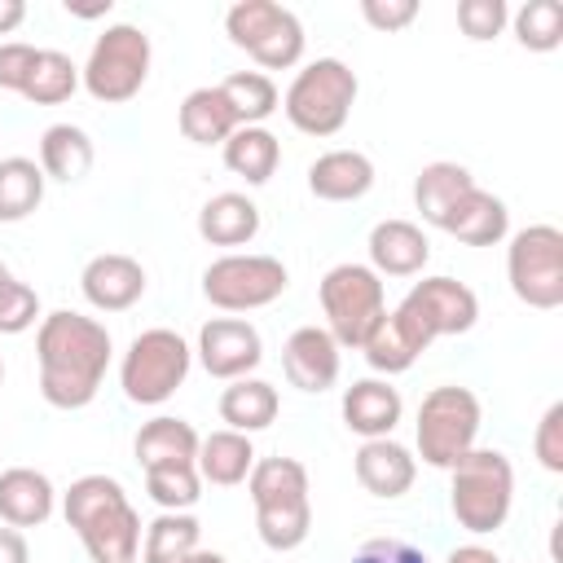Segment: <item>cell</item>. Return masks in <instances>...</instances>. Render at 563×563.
Here are the masks:
<instances>
[{
    "instance_id": "6da1fadb",
    "label": "cell",
    "mask_w": 563,
    "mask_h": 563,
    "mask_svg": "<svg viewBox=\"0 0 563 563\" xmlns=\"http://www.w3.org/2000/svg\"><path fill=\"white\" fill-rule=\"evenodd\" d=\"M110 330L97 317L57 308L40 317L35 361H40V396L53 409H84L97 400L110 369Z\"/></svg>"
},
{
    "instance_id": "7a4b0ae2",
    "label": "cell",
    "mask_w": 563,
    "mask_h": 563,
    "mask_svg": "<svg viewBox=\"0 0 563 563\" xmlns=\"http://www.w3.org/2000/svg\"><path fill=\"white\" fill-rule=\"evenodd\" d=\"M62 515L92 563H132L141 554V515L114 475H79L62 493Z\"/></svg>"
},
{
    "instance_id": "3957f363",
    "label": "cell",
    "mask_w": 563,
    "mask_h": 563,
    "mask_svg": "<svg viewBox=\"0 0 563 563\" xmlns=\"http://www.w3.org/2000/svg\"><path fill=\"white\" fill-rule=\"evenodd\" d=\"M246 493L255 506V528L260 541L277 554L299 550L312 532V488H308V466L299 457H255L246 475Z\"/></svg>"
},
{
    "instance_id": "277c9868",
    "label": "cell",
    "mask_w": 563,
    "mask_h": 563,
    "mask_svg": "<svg viewBox=\"0 0 563 563\" xmlns=\"http://www.w3.org/2000/svg\"><path fill=\"white\" fill-rule=\"evenodd\" d=\"M515 506V466L501 449H471L449 466V510L471 537L506 528Z\"/></svg>"
},
{
    "instance_id": "5b68a950",
    "label": "cell",
    "mask_w": 563,
    "mask_h": 563,
    "mask_svg": "<svg viewBox=\"0 0 563 563\" xmlns=\"http://www.w3.org/2000/svg\"><path fill=\"white\" fill-rule=\"evenodd\" d=\"M356 70L339 57H317L308 62L303 70H295L286 97H282V110L290 119L295 132L303 136H334L352 106H356Z\"/></svg>"
},
{
    "instance_id": "8992f818",
    "label": "cell",
    "mask_w": 563,
    "mask_h": 563,
    "mask_svg": "<svg viewBox=\"0 0 563 563\" xmlns=\"http://www.w3.org/2000/svg\"><path fill=\"white\" fill-rule=\"evenodd\" d=\"M150 35L136 26V22H110L92 48H88V62L79 66V84L92 101L101 106H123L132 101L145 79H150Z\"/></svg>"
},
{
    "instance_id": "52a82bcc",
    "label": "cell",
    "mask_w": 563,
    "mask_h": 563,
    "mask_svg": "<svg viewBox=\"0 0 563 563\" xmlns=\"http://www.w3.org/2000/svg\"><path fill=\"white\" fill-rule=\"evenodd\" d=\"M479 422H484V409H479V396L471 387H457V383L431 387L422 396L418 422H413L418 457L435 471H449L457 457H466L475 449Z\"/></svg>"
},
{
    "instance_id": "ba28073f",
    "label": "cell",
    "mask_w": 563,
    "mask_h": 563,
    "mask_svg": "<svg viewBox=\"0 0 563 563\" xmlns=\"http://www.w3.org/2000/svg\"><path fill=\"white\" fill-rule=\"evenodd\" d=\"M391 321L405 330V339L427 352L444 334H466L479 321V299L457 277H422L409 286V295L391 308Z\"/></svg>"
},
{
    "instance_id": "9c48e42d",
    "label": "cell",
    "mask_w": 563,
    "mask_h": 563,
    "mask_svg": "<svg viewBox=\"0 0 563 563\" xmlns=\"http://www.w3.org/2000/svg\"><path fill=\"white\" fill-rule=\"evenodd\" d=\"M189 365H194V347L176 330L154 325V330H141L128 343V352L119 361V387H123V396L132 405H150L154 409V405L172 400L185 387Z\"/></svg>"
},
{
    "instance_id": "30bf717a",
    "label": "cell",
    "mask_w": 563,
    "mask_h": 563,
    "mask_svg": "<svg viewBox=\"0 0 563 563\" xmlns=\"http://www.w3.org/2000/svg\"><path fill=\"white\" fill-rule=\"evenodd\" d=\"M321 312H325V330L339 347H361L369 339V330L383 321L387 312V290L383 277L369 264H334L321 286H317Z\"/></svg>"
},
{
    "instance_id": "8fae6325",
    "label": "cell",
    "mask_w": 563,
    "mask_h": 563,
    "mask_svg": "<svg viewBox=\"0 0 563 563\" xmlns=\"http://www.w3.org/2000/svg\"><path fill=\"white\" fill-rule=\"evenodd\" d=\"M224 35L233 48L255 57L264 70H290L303 57V22L277 0H238L224 13Z\"/></svg>"
},
{
    "instance_id": "7c38bea8",
    "label": "cell",
    "mask_w": 563,
    "mask_h": 563,
    "mask_svg": "<svg viewBox=\"0 0 563 563\" xmlns=\"http://www.w3.org/2000/svg\"><path fill=\"white\" fill-rule=\"evenodd\" d=\"M506 282L519 303L537 312H554L563 303V233L554 224H528L510 233Z\"/></svg>"
},
{
    "instance_id": "4fadbf2b",
    "label": "cell",
    "mask_w": 563,
    "mask_h": 563,
    "mask_svg": "<svg viewBox=\"0 0 563 563\" xmlns=\"http://www.w3.org/2000/svg\"><path fill=\"white\" fill-rule=\"evenodd\" d=\"M290 286V273L277 255H242V251H229L220 260H211L202 268V295L211 308L220 312H255V308H268L286 295Z\"/></svg>"
},
{
    "instance_id": "5bb4252c",
    "label": "cell",
    "mask_w": 563,
    "mask_h": 563,
    "mask_svg": "<svg viewBox=\"0 0 563 563\" xmlns=\"http://www.w3.org/2000/svg\"><path fill=\"white\" fill-rule=\"evenodd\" d=\"M198 361L211 378H246L260 361H264V339L246 317H211L198 330Z\"/></svg>"
},
{
    "instance_id": "9a60e30c",
    "label": "cell",
    "mask_w": 563,
    "mask_h": 563,
    "mask_svg": "<svg viewBox=\"0 0 563 563\" xmlns=\"http://www.w3.org/2000/svg\"><path fill=\"white\" fill-rule=\"evenodd\" d=\"M339 352L343 347L330 339L325 325H299L282 343V369H286L290 387H299L308 396H321L339 383V361H343Z\"/></svg>"
},
{
    "instance_id": "2e32d148",
    "label": "cell",
    "mask_w": 563,
    "mask_h": 563,
    "mask_svg": "<svg viewBox=\"0 0 563 563\" xmlns=\"http://www.w3.org/2000/svg\"><path fill=\"white\" fill-rule=\"evenodd\" d=\"M79 290L97 312H128L141 295H145V268L132 255L119 251H101L84 264L79 273Z\"/></svg>"
},
{
    "instance_id": "e0dca14e",
    "label": "cell",
    "mask_w": 563,
    "mask_h": 563,
    "mask_svg": "<svg viewBox=\"0 0 563 563\" xmlns=\"http://www.w3.org/2000/svg\"><path fill=\"white\" fill-rule=\"evenodd\" d=\"M352 471H356V479H361V488H365L369 497L396 501V497H405V493L413 488V479H418V457H413L400 440L383 435V440H361V449H356V457H352Z\"/></svg>"
},
{
    "instance_id": "ac0fdd59",
    "label": "cell",
    "mask_w": 563,
    "mask_h": 563,
    "mask_svg": "<svg viewBox=\"0 0 563 563\" xmlns=\"http://www.w3.org/2000/svg\"><path fill=\"white\" fill-rule=\"evenodd\" d=\"M339 413H343V427L361 440H383L396 431L400 413H405V400L400 391L387 383V378H356L343 400H339Z\"/></svg>"
},
{
    "instance_id": "d6986e66",
    "label": "cell",
    "mask_w": 563,
    "mask_h": 563,
    "mask_svg": "<svg viewBox=\"0 0 563 563\" xmlns=\"http://www.w3.org/2000/svg\"><path fill=\"white\" fill-rule=\"evenodd\" d=\"M365 251L378 277H418L431 260V242L413 220H378L369 229Z\"/></svg>"
},
{
    "instance_id": "ffe728a7",
    "label": "cell",
    "mask_w": 563,
    "mask_h": 563,
    "mask_svg": "<svg viewBox=\"0 0 563 563\" xmlns=\"http://www.w3.org/2000/svg\"><path fill=\"white\" fill-rule=\"evenodd\" d=\"M57 510V488L35 466H9L0 471V523L9 528H40Z\"/></svg>"
},
{
    "instance_id": "44dd1931",
    "label": "cell",
    "mask_w": 563,
    "mask_h": 563,
    "mask_svg": "<svg viewBox=\"0 0 563 563\" xmlns=\"http://www.w3.org/2000/svg\"><path fill=\"white\" fill-rule=\"evenodd\" d=\"M308 189L321 202H356L374 189V163L361 150H325L308 167Z\"/></svg>"
},
{
    "instance_id": "7402d4cb",
    "label": "cell",
    "mask_w": 563,
    "mask_h": 563,
    "mask_svg": "<svg viewBox=\"0 0 563 563\" xmlns=\"http://www.w3.org/2000/svg\"><path fill=\"white\" fill-rule=\"evenodd\" d=\"M198 431L194 422L185 418H172V413H158L150 418L136 440H132V453L141 462V471H158V466H194L198 462Z\"/></svg>"
},
{
    "instance_id": "603a6c76",
    "label": "cell",
    "mask_w": 563,
    "mask_h": 563,
    "mask_svg": "<svg viewBox=\"0 0 563 563\" xmlns=\"http://www.w3.org/2000/svg\"><path fill=\"white\" fill-rule=\"evenodd\" d=\"M475 189V176L462 167V163H427L418 176H413V207L418 216L431 224V229H444V220L453 216V207Z\"/></svg>"
},
{
    "instance_id": "cb8c5ba5",
    "label": "cell",
    "mask_w": 563,
    "mask_h": 563,
    "mask_svg": "<svg viewBox=\"0 0 563 563\" xmlns=\"http://www.w3.org/2000/svg\"><path fill=\"white\" fill-rule=\"evenodd\" d=\"M444 233H453L466 246H497V242L510 238V211H506V202L497 194H488V189L475 185L453 207V216L444 220Z\"/></svg>"
},
{
    "instance_id": "d4e9b609",
    "label": "cell",
    "mask_w": 563,
    "mask_h": 563,
    "mask_svg": "<svg viewBox=\"0 0 563 563\" xmlns=\"http://www.w3.org/2000/svg\"><path fill=\"white\" fill-rule=\"evenodd\" d=\"M277 409H282V396L268 378H233L224 391H220V422H229V431H242V435H255L264 427L277 422Z\"/></svg>"
},
{
    "instance_id": "484cf974",
    "label": "cell",
    "mask_w": 563,
    "mask_h": 563,
    "mask_svg": "<svg viewBox=\"0 0 563 563\" xmlns=\"http://www.w3.org/2000/svg\"><path fill=\"white\" fill-rule=\"evenodd\" d=\"M180 136L194 141V145H224L242 123L229 106V97L220 92V84H207V88H194L185 101H180Z\"/></svg>"
},
{
    "instance_id": "4316f807",
    "label": "cell",
    "mask_w": 563,
    "mask_h": 563,
    "mask_svg": "<svg viewBox=\"0 0 563 563\" xmlns=\"http://www.w3.org/2000/svg\"><path fill=\"white\" fill-rule=\"evenodd\" d=\"M260 233V207L246 194H216L198 211V238L211 246H246Z\"/></svg>"
},
{
    "instance_id": "83f0119b",
    "label": "cell",
    "mask_w": 563,
    "mask_h": 563,
    "mask_svg": "<svg viewBox=\"0 0 563 563\" xmlns=\"http://www.w3.org/2000/svg\"><path fill=\"white\" fill-rule=\"evenodd\" d=\"M198 479L202 484H216V488H233V484H246L251 466H255V444L251 435L242 431H211L198 440Z\"/></svg>"
},
{
    "instance_id": "f1b7e54d",
    "label": "cell",
    "mask_w": 563,
    "mask_h": 563,
    "mask_svg": "<svg viewBox=\"0 0 563 563\" xmlns=\"http://www.w3.org/2000/svg\"><path fill=\"white\" fill-rule=\"evenodd\" d=\"M92 158H97L92 136L79 123H53V128H44V136H40V172H44V180H62V185L84 180L88 167H92Z\"/></svg>"
},
{
    "instance_id": "f546056e",
    "label": "cell",
    "mask_w": 563,
    "mask_h": 563,
    "mask_svg": "<svg viewBox=\"0 0 563 563\" xmlns=\"http://www.w3.org/2000/svg\"><path fill=\"white\" fill-rule=\"evenodd\" d=\"M220 150H224V167L246 185H268L282 163V141L268 128H238Z\"/></svg>"
},
{
    "instance_id": "4dcf8cb0",
    "label": "cell",
    "mask_w": 563,
    "mask_h": 563,
    "mask_svg": "<svg viewBox=\"0 0 563 563\" xmlns=\"http://www.w3.org/2000/svg\"><path fill=\"white\" fill-rule=\"evenodd\" d=\"M44 202V172L26 154L0 158V224L26 220Z\"/></svg>"
},
{
    "instance_id": "1f68e13d",
    "label": "cell",
    "mask_w": 563,
    "mask_h": 563,
    "mask_svg": "<svg viewBox=\"0 0 563 563\" xmlns=\"http://www.w3.org/2000/svg\"><path fill=\"white\" fill-rule=\"evenodd\" d=\"M202 541V523L189 510H158V519L145 528L141 563H180Z\"/></svg>"
},
{
    "instance_id": "d6a6232c",
    "label": "cell",
    "mask_w": 563,
    "mask_h": 563,
    "mask_svg": "<svg viewBox=\"0 0 563 563\" xmlns=\"http://www.w3.org/2000/svg\"><path fill=\"white\" fill-rule=\"evenodd\" d=\"M220 92L229 97L242 128H264V119L273 110H282V92L264 70H233L220 79Z\"/></svg>"
},
{
    "instance_id": "836d02e7",
    "label": "cell",
    "mask_w": 563,
    "mask_h": 563,
    "mask_svg": "<svg viewBox=\"0 0 563 563\" xmlns=\"http://www.w3.org/2000/svg\"><path fill=\"white\" fill-rule=\"evenodd\" d=\"M75 88H79V66L66 53H57V48H40L22 97L31 106H62V101L75 97Z\"/></svg>"
},
{
    "instance_id": "e575fe53",
    "label": "cell",
    "mask_w": 563,
    "mask_h": 563,
    "mask_svg": "<svg viewBox=\"0 0 563 563\" xmlns=\"http://www.w3.org/2000/svg\"><path fill=\"white\" fill-rule=\"evenodd\" d=\"M510 31L528 53H554L563 44V4L559 0H523L510 13Z\"/></svg>"
},
{
    "instance_id": "d590c367",
    "label": "cell",
    "mask_w": 563,
    "mask_h": 563,
    "mask_svg": "<svg viewBox=\"0 0 563 563\" xmlns=\"http://www.w3.org/2000/svg\"><path fill=\"white\" fill-rule=\"evenodd\" d=\"M145 493L158 510H194L202 497V479L198 466H158L145 471Z\"/></svg>"
},
{
    "instance_id": "8d00e7d4",
    "label": "cell",
    "mask_w": 563,
    "mask_h": 563,
    "mask_svg": "<svg viewBox=\"0 0 563 563\" xmlns=\"http://www.w3.org/2000/svg\"><path fill=\"white\" fill-rule=\"evenodd\" d=\"M457 26H462L466 40L488 44L510 26V9H506V0H462L457 4Z\"/></svg>"
},
{
    "instance_id": "74e56055",
    "label": "cell",
    "mask_w": 563,
    "mask_h": 563,
    "mask_svg": "<svg viewBox=\"0 0 563 563\" xmlns=\"http://www.w3.org/2000/svg\"><path fill=\"white\" fill-rule=\"evenodd\" d=\"M35 317H40V295L26 282L9 277L0 286V334H22L35 325Z\"/></svg>"
},
{
    "instance_id": "f35d334b",
    "label": "cell",
    "mask_w": 563,
    "mask_h": 563,
    "mask_svg": "<svg viewBox=\"0 0 563 563\" xmlns=\"http://www.w3.org/2000/svg\"><path fill=\"white\" fill-rule=\"evenodd\" d=\"M532 453L537 462L550 471V475H563V400H554L541 422H537V435H532Z\"/></svg>"
},
{
    "instance_id": "ab89813d",
    "label": "cell",
    "mask_w": 563,
    "mask_h": 563,
    "mask_svg": "<svg viewBox=\"0 0 563 563\" xmlns=\"http://www.w3.org/2000/svg\"><path fill=\"white\" fill-rule=\"evenodd\" d=\"M35 44H26V40H4L0 44V88L4 92H18L22 97V88H26V79H31V66H35Z\"/></svg>"
},
{
    "instance_id": "60d3db41",
    "label": "cell",
    "mask_w": 563,
    "mask_h": 563,
    "mask_svg": "<svg viewBox=\"0 0 563 563\" xmlns=\"http://www.w3.org/2000/svg\"><path fill=\"white\" fill-rule=\"evenodd\" d=\"M361 18L374 31L396 35V31H405L418 18V0H361Z\"/></svg>"
},
{
    "instance_id": "b9f144b4",
    "label": "cell",
    "mask_w": 563,
    "mask_h": 563,
    "mask_svg": "<svg viewBox=\"0 0 563 563\" xmlns=\"http://www.w3.org/2000/svg\"><path fill=\"white\" fill-rule=\"evenodd\" d=\"M352 563H427V554H422L418 545L400 541V537H369V541L352 554Z\"/></svg>"
},
{
    "instance_id": "7bdbcfd3",
    "label": "cell",
    "mask_w": 563,
    "mask_h": 563,
    "mask_svg": "<svg viewBox=\"0 0 563 563\" xmlns=\"http://www.w3.org/2000/svg\"><path fill=\"white\" fill-rule=\"evenodd\" d=\"M0 563H31V545L18 528L0 523Z\"/></svg>"
},
{
    "instance_id": "ee69618b",
    "label": "cell",
    "mask_w": 563,
    "mask_h": 563,
    "mask_svg": "<svg viewBox=\"0 0 563 563\" xmlns=\"http://www.w3.org/2000/svg\"><path fill=\"white\" fill-rule=\"evenodd\" d=\"M444 563H501V559H497V550H488L479 541H466V545H453Z\"/></svg>"
},
{
    "instance_id": "f6af8a7d",
    "label": "cell",
    "mask_w": 563,
    "mask_h": 563,
    "mask_svg": "<svg viewBox=\"0 0 563 563\" xmlns=\"http://www.w3.org/2000/svg\"><path fill=\"white\" fill-rule=\"evenodd\" d=\"M26 18V4L22 0H0V35H13Z\"/></svg>"
},
{
    "instance_id": "bcb514c9",
    "label": "cell",
    "mask_w": 563,
    "mask_h": 563,
    "mask_svg": "<svg viewBox=\"0 0 563 563\" xmlns=\"http://www.w3.org/2000/svg\"><path fill=\"white\" fill-rule=\"evenodd\" d=\"M114 9V0H97V4H75V0H66V13L70 18H106Z\"/></svg>"
},
{
    "instance_id": "7dc6e473",
    "label": "cell",
    "mask_w": 563,
    "mask_h": 563,
    "mask_svg": "<svg viewBox=\"0 0 563 563\" xmlns=\"http://www.w3.org/2000/svg\"><path fill=\"white\" fill-rule=\"evenodd\" d=\"M180 563H229V559H224L220 550H202V545H198V550H194V554H185Z\"/></svg>"
},
{
    "instance_id": "c3c4849f",
    "label": "cell",
    "mask_w": 563,
    "mask_h": 563,
    "mask_svg": "<svg viewBox=\"0 0 563 563\" xmlns=\"http://www.w3.org/2000/svg\"><path fill=\"white\" fill-rule=\"evenodd\" d=\"M9 277H13V273H9V264H4V260H0V286H4V282H9Z\"/></svg>"
},
{
    "instance_id": "681fc988",
    "label": "cell",
    "mask_w": 563,
    "mask_h": 563,
    "mask_svg": "<svg viewBox=\"0 0 563 563\" xmlns=\"http://www.w3.org/2000/svg\"><path fill=\"white\" fill-rule=\"evenodd\" d=\"M0 387H4V361H0Z\"/></svg>"
}]
</instances>
